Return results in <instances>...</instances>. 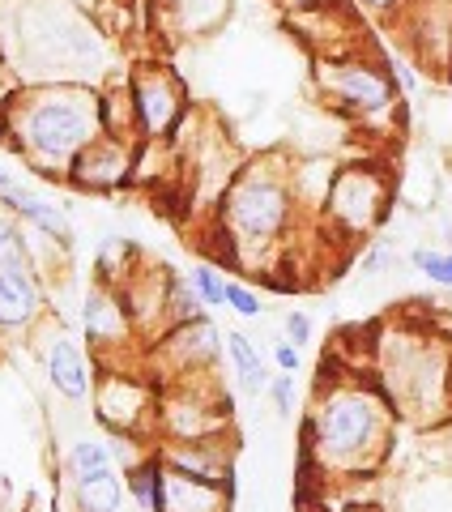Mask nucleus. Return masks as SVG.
I'll use <instances>...</instances> for the list:
<instances>
[{"label":"nucleus","instance_id":"nucleus-1","mask_svg":"<svg viewBox=\"0 0 452 512\" xmlns=\"http://www.w3.org/2000/svg\"><path fill=\"white\" fill-rule=\"evenodd\" d=\"M103 137V90L86 82H22L0 111V141L43 180H69L77 154Z\"/></svg>","mask_w":452,"mask_h":512},{"label":"nucleus","instance_id":"nucleus-2","mask_svg":"<svg viewBox=\"0 0 452 512\" xmlns=\"http://www.w3.org/2000/svg\"><path fill=\"white\" fill-rule=\"evenodd\" d=\"M393 427L397 406L384 384L325 376L303 419V457L325 478L376 474L393 444Z\"/></svg>","mask_w":452,"mask_h":512},{"label":"nucleus","instance_id":"nucleus-3","mask_svg":"<svg viewBox=\"0 0 452 512\" xmlns=\"http://www.w3.org/2000/svg\"><path fill=\"white\" fill-rule=\"evenodd\" d=\"M299 214L303 205L290 184V167L273 154L252 158L218 197V261L273 274V256L286 248Z\"/></svg>","mask_w":452,"mask_h":512},{"label":"nucleus","instance_id":"nucleus-4","mask_svg":"<svg viewBox=\"0 0 452 512\" xmlns=\"http://www.w3.org/2000/svg\"><path fill=\"white\" fill-rule=\"evenodd\" d=\"M18 39L35 69H47L43 82H94L107 73V35L69 0H30L18 13Z\"/></svg>","mask_w":452,"mask_h":512},{"label":"nucleus","instance_id":"nucleus-5","mask_svg":"<svg viewBox=\"0 0 452 512\" xmlns=\"http://www.w3.org/2000/svg\"><path fill=\"white\" fill-rule=\"evenodd\" d=\"M316 90L354 124H389L401 107L389 60H371L363 52L316 56Z\"/></svg>","mask_w":452,"mask_h":512},{"label":"nucleus","instance_id":"nucleus-6","mask_svg":"<svg viewBox=\"0 0 452 512\" xmlns=\"http://www.w3.org/2000/svg\"><path fill=\"white\" fill-rule=\"evenodd\" d=\"M393 205V180L380 163H346L333 171L329 197L320 205V222L337 239H367L389 218Z\"/></svg>","mask_w":452,"mask_h":512},{"label":"nucleus","instance_id":"nucleus-7","mask_svg":"<svg viewBox=\"0 0 452 512\" xmlns=\"http://www.w3.org/2000/svg\"><path fill=\"white\" fill-rule=\"evenodd\" d=\"M231 427V397L218 393L205 376H184L158 393V431L163 440H209Z\"/></svg>","mask_w":452,"mask_h":512},{"label":"nucleus","instance_id":"nucleus-8","mask_svg":"<svg viewBox=\"0 0 452 512\" xmlns=\"http://www.w3.org/2000/svg\"><path fill=\"white\" fill-rule=\"evenodd\" d=\"M124 82L137 120V141L163 146V141L180 133V124L188 120V90L167 64H137Z\"/></svg>","mask_w":452,"mask_h":512},{"label":"nucleus","instance_id":"nucleus-9","mask_svg":"<svg viewBox=\"0 0 452 512\" xmlns=\"http://www.w3.org/2000/svg\"><path fill=\"white\" fill-rule=\"evenodd\" d=\"M94 414H99V423L111 436L141 440L150 431H158V393L137 372L103 367V376L94 380Z\"/></svg>","mask_w":452,"mask_h":512},{"label":"nucleus","instance_id":"nucleus-10","mask_svg":"<svg viewBox=\"0 0 452 512\" xmlns=\"http://www.w3.org/2000/svg\"><path fill=\"white\" fill-rule=\"evenodd\" d=\"M384 389H389L397 410H423L435 414L444 410L448 397V359L427 342L406 346V355H397L384 372Z\"/></svg>","mask_w":452,"mask_h":512},{"label":"nucleus","instance_id":"nucleus-11","mask_svg":"<svg viewBox=\"0 0 452 512\" xmlns=\"http://www.w3.org/2000/svg\"><path fill=\"white\" fill-rule=\"evenodd\" d=\"M226 346V338L218 333V325L209 316L197 320H180L171 325L167 333H158L154 342V359L163 363V372L171 380H184V376H205L209 367L218 363V350Z\"/></svg>","mask_w":452,"mask_h":512},{"label":"nucleus","instance_id":"nucleus-12","mask_svg":"<svg viewBox=\"0 0 452 512\" xmlns=\"http://www.w3.org/2000/svg\"><path fill=\"white\" fill-rule=\"evenodd\" d=\"M137 141H120V137H99L94 146H86L77 154V163L69 171V180L77 192H99V197H111L133 184V171H137Z\"/></svg>","mask_w":452,"mask_h":512},{"label":"nucleus","instance_id":"nucleus-13","mask_svg":"<svg viewBox=\"0 0 452 512\" xmlns=\"http://www.w3.org/2000/svg\"><path fill=\"white\" fill-rule=\"evenodd\" d=\"M82 329H86V342H90L94 355H111V350H120L137 333L133 312H128L124 291L116 282H94L86 291Z\"/></svg>","mask_w":452,"mask_h":512},{"label":"nucleus","instance_id":"nucleus-14","mask_svg":"<svg viewBox=\"0 0 452 512\" xmlns=\"http://www.w3.org/2000/svg\"><path fill=\"white\" fill-rule=\"evenodd\" d=\"M410 30V47L423 64H448L452 69V0H410V9L397 18Z\"/></svg>","mask_w":452,"mask_h":512},{"label":"nucleus","instance_id":"nucleus-15","mask_svg":"<svg viewBox=\"0 0 452 512\" xmlns=\"http://www.w3.org/2000/svg\"><path fill=\"white\" fill-rule=\"evenodd\" d=\"M167 470H184L197 478H214V483H231L235 487V453L226 436H209V440H167L158 448Z\"/></svg>","mask_w":452,"mask_h":512},{"label":"nucleus","instance_id":"nucleus-16","mask_svg":"<svg viewBox=\"0 0 452 512\" xmlns=\"http://www.w3.org/2000/svg\"><path fill=\"white\" fill-rule=\"evenodd\" d=\"M43 320V282L35 269H0V333H30Z\"/></svg>","mask_w":452,"mask_h":512},{"label":"nucleus","instance_id":"nucleus-17","mask_svg":"<svg viewBox=\"0 0 452 512\" xmlns=\"http://www.w3.org/2000/svg\"><path fill=\"white\" fill-rule=\"evenodd\" d=\"M43 372H47V384L73 406H82L94 393V372L82 355V346L73 338H64V333H56V338L43 346Z\"/></svg>","mask_w":452,"mask_h":512},{"label":"nucleus","instance_id":"nucleus-18","mask_svg":"<svg viewBox=\"0 0 452 512\" xmlns=\"http://www.w3.org/2000/svg\"><path fill=\"white\" fill-rule=\"evenodd\" d=\"M0 205H5L13 218H22L26 227H35L43 239H52V244H60V248L73 244V222H69V214H64V205L47 201V197H39V192H30L22 184L13 192H0Z\"/></svg>","mask_w":452,"mask_h":512},{"label":"nucleus","instance_id":"nucleus-19","mask_svg":"<svg viewBox=\"0 0 452 512\" xmlns=\"http://www.w3.org/2000/svg\"><path fill=\"white\" fill-rule=\"evenodd\" d=\"M231 495H235L231 483L167 470V512H226L231 508Z\"/></svg>","mask_w":452,"mask_h":512},{"label":"nucleus","instance_id":"nucleus-20","mask_svg":"<svg viewBox=\"0 0 452 512\" xmlns=\"http://www.w3.org/2000/svg\"><path fill=\"white\" fill-rule=\"evenodd\" d=\"M231 9V0H158V13L171 35H184V39H197L209 35Z\"/></svg>","mask_w":452,"mask_h":512},{"label":"nucleus","instance_id":"nucleus-21","mask_svg":"<svg viewBox=\"0 0 452 512\" xmlns=\"http://www.w3.org/2000/svg\"><path fill=\"white\" fill-rule=\"evenodd\" d=\"M124 487L141 512H167V466L158 453H145L133 466H124Z\"/></svg>","mask_w":452,"mask_h":512},{"label":"nucleus","instance_id":"nucleus-22","mask_svg":"<svg viewBox=\"0 0 452 512\" xmlns=\"http://www.w3.org/2000/svg\"><path fill=\"white\" fill-rule=\"evenodd\" d=\"M124 495H128V487H124V474L116 466L73 478L77 512H120L124 508Z\"/></svg>","mask_w":452,"mask_h":512},{"label":"nucleus","instance_id":"nucleus-23","mask_svg":"<svg viewBox=\"0 0 452 512\" xmlns=\"http://www.w3.org/2000/svg\"><path fill=\"white\" fill-rule=\"evenodd\" d=\"M226 355H231V367H235V380H239V389H244L248 397H261L269 393V367H265V355L256 350V342L248 338V333H239L231 329L226 333Z\"/></svg>","mask_w":452,"mask_h":512},{"label":"nucleus","instance_id":"nucleus-24","mask_svg":"<svg viewBox=\"0 0 452 512\" xmlns=\"http://www.w3.org/2000/svg\"><path fill=\"white\" fill-rule=\"evenodd\" d=\"M107 466H116V448H111V440H99V436L73 440L69 453H64V470H69V478H82V474L107 470Z\"/></svg>","mask_w":452,"mask_h":512},{"label":"nucleus","instance_id":"nucleus-25","mask_svg":"<svg viewBox=\"0 0 452 512\" xmlns=\"http://www.w3.org/2000/svg\"><path fill=\"white\" fill-rule=\"evenodd\" d=\"M0 269H35L30 265V235L22 231V218L9 210L0 214Z\"/></svg>","mask_w":452,"mask_h":512},{"label":"nucleus","instance_id":"nucleus-26","mask_svg":"<svg viewBox=\"0 0 452 512\" xmlns=\"http://www.w3.org/2000/svg\"><path fill=\"white\" fill-rule=\"evenodd\" d=\"M167 312H171V325H180V320H197V316H205V303H201V295H197V286H192L188 278H180L175 269H171Z\"/></svg>","mask_w":452,"mask_h":512},{"label":"nucleus","instance_id":"nucleus-27","mask_svg":"<svg viewBox=\"0 0 452 512\" xmlns=\"http://www.w3.org/2000/svg\"><path fill=\"white\" fill-rule=\"evenodd\" d=\"M410 265H414L431 286H444V291H452V252L414 248V252H410Z\"/></svg>","mask_w":452,"mask_h":512},{"label":"nucleus","instance_id":"nucleus-28","mask_svg":"<svg viewBox=\"0 0 452 512\" xmlns=\"http://www.w3.org/2000/svg\"><path fill=\"white\" fill-rule=\"evenodd\" d=\"M188 282L197 286V295H201L205 308H226V278H222V269L197 265V269L188 274Z\"/></svg>","mask_w":452,"mask_h":512},{"label":"nucleus","instance_id":"nucleus-29","mask_svg":"<svg viewBox=\"0 0 452 512\" xmlns=\"http://www.w3.org/2000/svg\"><path fill=\"white\" fill-rule=\"evenodd\" d=\"M226 308H231L235 316H244V320H261L265 316L261 295H256L248 282H231V278H226Z\"/></svg>","mask_w":452,"mask_h":512},{"label":"nucleus","instance_id":"nucleus-30","mask_svg":"<svg viewBox=\"0 0 452 512\" xmlns=\"http://www.w3.org/2000/svg\"><path fill=\"white\" fill-rule=\"evenodd\" d=\"M269 397L273 406H278V414H290L295 410V372H278L269 380Z\"/></svg>","mask_w":452,"mask_h":512},{"label":"nucleus","instance_id":"nucleus-31","mask_svg":"<svg viewBox=\"0 0 452 512\" xmlns=\"http://www.w3.org/2000/svg\"><path fill=\"white\" fill-rule=\"evenodd\" d=\"M367 18H376V22H397L401 13L410 9V0H354Z\"/></svg>","mask_w":452,"mask_h":512},{"label":"nucleus","instance_id":"nucleus-32","mask_svg":"<svg viewBox=\"0 0 452 512\" xmlns=\"http://www.w3.org/2000/svg\"><path fill=\"white\" fill-rule=\"evenodd\" d=\"M393 265V248L384 244V239H371V248L363 252V261H359V269L367 278H376V274H384V269Z\"/></svg>","mask_w":452,"mask_h":512},{"label":"nucleus","instance_id":"nucleus-33","mask_svg":"<svg viewBox=\"0 0 452 512\" xmlns=\"http://www.w3.org/2000/svg\"><path fill=\"white\" fill-rule=\"evenodd\" d=\"M282 338H290V342H295V346L303 350V346L312 342V320L303 316V312H295V308H290V312L282 316Z\"/></svg>","mask_w":452,"mask_h":512},{"label":"nucleus","instance_id":"nucleus-34","mask_svg":"<svg viewBox=\"0 0 452 512\" xmlns=\"http://www.w3.org/2000/svg\"><path fill=\"white\" fill-rule=\"evenodd\" d=\"M273 363H278V372H299L303 350L290 342V338H278V342H273Z\"/></svg>","mask_w":452,"mask_h":512},{"label":"nucleus","instance_id":"nucleus-35","mask_svg":"<svg viewBox=\"0 0 452 512\" xmlns=\"http://www.w3.org/2000/svg\"><path fill=\"white\" fill-rule=\"evenodd\" d=\"M389 69H393V82H397L401 94H414V90H418V73L410 69L406 60H389Z\"/></svg>","mask_w":452,"mask_h":512},{"label":"nucleus","instance_id":"nucleus-36","mask_svg":"<svg viewBox=\"0 0 452 512\" xmlns=\"http://www.w3.org/2000/svg\"><path fill=\"white\" fill-rule=\"evenodd\" d=\"M13 90H18V82H13V77H5V64H0V111H5V103L13 99Z\"/></svg>","mask_w":452,"mask_h":512},{"label":"nucleus","instance_id":"nucleus-37","mask_svg":"<svg viewBox=\"0 0 452 512\" xmlns=\"http://www.w3.org/2000/svg\"><path fill=\"white\" fill-rule=\"evenodd\" d=\"M18 188V175H13L9 167H0V192H13Z\"/></svg>","mask_w":452,"mask_h":512},{"label":"nucleus","instance_id":"nucleus-38","mask_svg":"<svg viewBox=\"0 0 452 512\" xmlns=\"http://www.w3.org/2000/svg\"><path fill=\"white\" fill-rule=\"evenodd\" d=\"M448 252H452V239H448Z\"/></svg>","mask_w":452,"mask_h":512}]
</instances>
